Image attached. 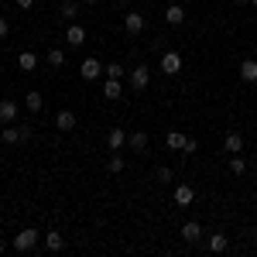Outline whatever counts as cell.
Masks as SVG:
<instances>
[{
    "label": "cell",
    "mask_w": 257,
    "mask_h": 257,
    "mask_svg": "<svg viewBox=\"0 0 257 257\" xmlns=\"http://www.w3.org/2000/svg\"><path fill=\"white\" fill-rule=\"evenodd\" d=\"M31 4H35V0H18V7H31Z\"/></svg>",
    "instance_id": "4dcf8cb0"
},
{
    "label": "cell",
    "mask_w": 257,
    "mask_h": 257,
    "mask_svg": "<svg viewBox=\"0 0 257 257\" xmlns=\"http://www.w3.org/2000/svg\"><path fill=\"white\" fill-rule=\"evenodd\" d=\"M45 247H48V250H62V247H65V237H62L59 230H48V233H45Z\"/></svg>",
    "instance_id": "2e32d148"
},
{
    "label": "cell",
    "mask_w": 257,
    "mask_h": 257,
    "mask_svg": "<svg viewBox=\"0 0 257 257\" xmlns=\"http://www.w3.org/2000/svg\"><path fill=\"white\" fill-rule=\"evenodd\" d=\"M79 76H82L86 82L99 79V76H103V62H99V59H93V55H89V59H82V65H79Z\"/></svg>",
    "instance_id": "6da1fadb"
},
{
    "label": "cell",
    "mask_w": 257,
    "mask_h": 257,
    "mask_svg": "<svg viewBox=\"0 0 257 257\" xmlns=\"http://www.w3.org/2000/svg\"><path fill=\"white\" fill-rule=\"evenodd\" d=\"M65 41H69V48H82L86 45V28L82 24H69L65 28Z\"/></svg>",
    "instance_id": "277c9868"
},
{
    "label": "cell",
    "mask_w": 257,
    "mask_h": 257,
    "mask_svg": "<svg viewBox=\"0 0 257 257\" xmlns=\"http://www.w3.org/2000/svg\"><path fill=\"white\" fill-rule=\"evenodd\" d=\"M123 31H127V35H141V31H144V14L127 11V18H123Z\"/></svg>",
    "instance_id": "8992f818"
},
{
    "label": "cell",
    "mask_w": 257,
    "mask_h": 257,
    "mask_svg": "<svg viewBox=\"0 0 257 257\" xmlns=\"http://www.w3.org/2000/svg\"><path fill=\"white\" fill-rule=\"evenodd\" d=\"M182 237L189 240V243H199V240H202V223H196V219H189V223L182 226Z\"/></svg>",
    "instance_id": "9c48e42d"
},
{
    "label": "cell",
    "mask_w": 257,
    "mask_h": 257,
    "mask_svg": "<svg viewBox=\"0 0 257 257\" xmlns=\"http://www.w3.org/2000/svg\"><path fill=\"white\" fill-rule=\"evenodd\" d=\"M4 250H7V243H4V240H0V254H4Z\"/></svg>",
    "instance_id": "1f68e13d"
},
{
    "label": "cell",
    "mask_w": 257,
    "mask_h": 257,
    "mask_svg": "<svg viewBox=\"0 0 257 257\" xmlns=\"http://www.w3.org/2000/svg\"><path fill=\"white\" fill-rule=\"evenodd\" d=\"M250 4H254V11H257V0H250Z\"/></svg>",
    "instance_id": "836d02e7"
},
{
    "label": "cell",
    "mask_w": 257,
    "mask_h": 257,
    "mask_svg": "<svg viewBox=\"0 0 257 257\" xmlns=\"http://www.w3.org/2000/svg\"><path fill=\"white\" fill-rule=\"evenodd\" d=\"M4 35H11V21L7 18H0V38H4Z\"/></svg>",
    "instance_id": "f546056e"
},
{
    "label": "cell",
    "mask_w": 257,
    "mask_h": 257,
    "mask_svg": "<svg viewBox=\"0 0 257 257\" xmlns=\"http://www.w3.org/2000/svg\"><path fill=\"white\" fill-rule=\"evenodd\" d=\"M24 106H28L31 113H41V106H45V99H41V93H28V96H24Z\"/></svg>",
    "instance_id": "7402d4cb"
},
{
    "label": "cell",
    "mask_w": 257,
    "mask_h": 257,
    "mask_svg": "<svg viewBox=\"0 0 257 257\" xmlns=\"http://www.w3.org/2000/svg\"><path fill=\"white\" fill-rule=\"evenodd\" d=\"M168 4H178V0H168Z\"/></svg>",
    "instance_id": "d590c367"
},
{
    "label": "cell",
    "mask_w": 257,
    "mask_h": 257,
    "mask_svg": "<svg viewBox=\"0 0 257 257\" xmlns=\"http://www.w3.org/2000/svg\"><path fill=\"white\" fill-rule=\"evenodd\" d=\"M226 247H230V240L223 237V233H213V237H209V250H213V254H223Z\"/></svg>",
    "instance_id": "603a6c76"
},
{
    "label": "cell",
    "mask_w": 257,
    "mask_h": 257,
    "mask_svg": "<svg viewBox=\"0 0 257 257\" xmlns=\"http://www.w3.org/2000/svg\"><path fill=\"white\" fill-rule=\"evenodd\" d=\"M155 175H158V182H161V185H172V182H175V172H172V168H165V165H161V168L155 172Z\"/></svg>",
    "instance_id": "d4e9b609"
},
{
    "label": "cell",
    "mask_w": 257,
    "mask_h": 257,
    "mask_svg": "<svg viewBox=\"0 0 257 257\" xmlns=\"http://www.w3.org/2000/svg\"><path fill=\"white\" fill-rule=\"evenodd\" d=\"M103 72H106V79H123V65H120V62H110V65H103Z\"/></svg>",
    "instance_id": "cb8c5ba5"
},
{
    "label": "cell",
    "mask_w": 257,
    "mask_h": 257,
    "mask_svg": "<svg viewBox=\"0 0 257 257\" xmlns=\"http://www.w3.org/2000/svg\"><path fill=\"white\" fill-rule=\"evenodd\" d=\"M35 243H38V230H31V226H28V230H21L18 237H14V250L24 254V250H31Z\"/></svg>",
    "instance_id": "7a4b0ae2"
},
{
    "label": "cell",
    "mask_w": 257,
    "mask_h": 257,
    "mask_svg": "<svg viewBox=\"0 0 257 257\" xmlns=\"http://www.w3.org/2000/svg\"><path fill=\"white\" fill-rule=\"evenodd\" d=\"M106 168H110L113 175H120V172H123V158H120V151H113V158H110V165H106Z\"/></svg>",
    "instance_id": "83f0119b"
},
{
    "label": "cell",
    "mask_w": 257,
    "mask_h": 257,
    "mask_svg": "<svg viewBox=\"0 0 257 257\" xmlns=\"http://www.w3.org/2000/svg\"><path fill=\"white\" fill-rule=\"evenodd\" d=\"M223 148H226V155H240V151H243V138H240L237 131H230V134L223 138Z\"/></svg>",
    "instance_id": "8fae6325"
},
{
    "label": "cell",
    "mask_w": 257,
    "mask_h": 257,
    "mask_svg": "<svg viewBox=\"0 0 257 257\" xmlns=\"http://www.w3.org/2000/svg\"><path fill=\"white\" fill-rule=\"evenodd\" d=\"M165 21H168L172 28H178V24L185 21V11H182V4H168V11H165Z\"/></svg>",
    "instance_id": "5bb4252c"
},
{
    "label": "cell",
    "mask_w": 257,
    "mask_h": 257,
    "mask_svg": "<svg viewBox=\"0 0 257 257\" xmlns=\"http://www.w3.org/2000/svg\"><path fill=\"white\" fill-rule=\"evenodd\" d=\"M192 199H196V189H192V185H175V206L178 209L192 206Z\"/></svg>",
    "instance_id": "52a82bcc"
},
{
    "label": "cell",
    "mask_w": 257,
    "mask_h": 257,
    "mask_svg": "<svg viewBox=\"0 0 257 257\" xmlns=\"http://www.w3.org/2000/svg\"><path fill=\"white\" fill-rule=\"evenodd\" d=\"M185 134H178V131H172V134H168V138H165V144H168V151H182V148H185Z\"/></svg>",
    "instance_id": "d6986e66"
},
{
    "label": "cell",
    "mask_w": 257,
    "mask_h": 257,
    "mask_svg": "<svg viewBox=\"0 0 257 257\" xmlns=\"http://www.w3.org/2000/svg\"><path fill=\"white\" fill-rule=\"evenodd\" d=\"M86 4H96V0H86Z\"/></svg>",
    "instance_id": "e575fe53"
},
{
    "label": "cell",
    "mask_w": 257,
    "mask_h": 257,
    "mask_svg": "<svg viewBox=\"0 0 257 257\" xmlns=\"http://www.w3.org/2000/svg\"><path fill=\"white\" fill-rule=\"evenodd\" d=\"M18 69L21 72H35V69H38V55H35V52H21L18 55Z\"/></svg>",
    "instance_id": "4fadbf2b"
},
{
    "label": "cell",
    "mask_w": 257,
    "mask_h": 257,
    "mask_svg": "<svg viewBox=\"0 0 257 257\" xmlns=\"http://www.w3.org/2000/svg\"><path fill=\"white\" fill-rule=\"evenodd\" d=\"M161 72H165V76H178V72H182V55H178V52H165V55H161Z\"/></svg>",
    "instance_id": "3957f363"
},
{
    "label": "cell",
    "mask_w": 257,
    "mask_h": 257,
    "mask_svg": "<svg viewBox=\"0 0 257 257\" xmlns=\"http://www.w3.org/2000/svg\"><path fill=\"white\" fill-rule=\"evenodd\" d=\"M230 172H233V175H243V172H247V165H243L240 155H230Z\"/></svg>",
    "instance_id": "484cf974"
},
{
    "label": "cell",
    "mask_w": 257,
    "mask_h": 257,
    "mask_svg": "<svg viewBox=\"0 0 257 257\" xmlns=\"http://www.w3.org/2000/svg\"><path fill=\"white\" fill-rule=\"evenodd\" d=\"M59 11H62V21H69V24H72V21L79 18V4H76V0H65V4H62Z\"/></svg>",
    "instance_id": "e0dca14e"
},
{
    "label": "cell",
    "mask_w": 257,
    "mask_h": 257,
    "mask_svg": "<svg viewBox=\"0 0 257 257\" xmlns=\"http://www.w3.org/2000/svg\"><path fill=\"white\" fill-rule=\"evenodd\" d=\"M240 79L243 82H257V59H243L240 62Z\"/></svg>",
    "instance_id": "7c38bea8"
},
{
    "label": "cell",
    "mask_w": 257,
    "mask_h": 257,
    "mask_svg": "<svg viewBox=\"0 0 257 257\" xmlns=\"http://www.w3.org/2000/svg\"><path fill=\"white\" fill-rule=\"evenodd\" d=\"M18 103H14V99H0V123H14V120H18Z\"/></svg>",
    "instance_id": "ba28073f"
},
{
    "label": "cell",
    "mask_w": 257,
    "mask_h": 257,
    "mask_svg": "<svg viewBox=\"0 0 257 257\" xmlns=\"http://www.w3.org/2000/svg\"><path fill=\"white\" fill-rule=\"evenodd\" d=\"M182 151H185V155H192V151H199V141H196V138H189V141H185V148H182Z\"/></svg>",
    "instance_id": "f1b7e54d"
},
{
    "label": "cell",
    "mask_w": 257,
    "mask_h": 257,
    "mask_svg": "<svg viewBox=\"0 0 257 257\" xmlns=\"http://www.w3.org/2000/svg\"><path fill=\"white\" fill-rule=\"evenodd\" d=\"M103 96H106V99H120V96H123L120 79H106V86H103Z\"/></svg>",
    "instance_id": "ffe728a7"
},
{
    "label": "cell",
    "mask_w": 257,
    "mask_h": 257,
    "mask_svg": "<svg viewBox=\"0 0 257 257\" xmlns=\"http://www.w3.org/2000/svg\"><path fill=\"white\" fill-rule=\"evenodd\" d=\"M131 86H134V89H148V86H151V69H148V65H134Z\"/></svg>",
    "instance_id": "5b68a950"
},
{
    "label": "cell",
    "mask_w": 257,
    "mask_h": 257,
    "mask_svg": "<svg viewBox=\"0 0 257 257\" xmlns=\"http://www.w3.org/2000/svg\"><path fill=\"white\" fill-rule=\"evenodd\" d=\"M55 127L69 134V131L76 127V113H72V110H59V113H55Z\"/></svg>",
    "instance_id": "30bf717a"
},
{
    "label": "cell",
    "mask_w": 257,
    "mask_h": 257,
    "mask_svg": "<svg viewBox=\"0 0 257 257\" xmlns=\"http://www.w3.org/2000/svg\"><path fill=\"white\" fill-rule=\"evenodd\" d=\"M233 4H247V0H233Z\"/></svg>",
    "instance_id": "d6a6232c"
},
{
    "label": "cell",
    "mask_w": 257,
    "mask_h": 257,
    "mask_svg": "<svg viewBox=\"0 0 257 257\" xmlns=\"http://www.w3.org/2000/svg\"><path fill=\"white\" fill-rule=\"evenodd\" d=\"M127 144H131L134 151H144V148H148V134H144V131H134V134H127Z\"/></svg>",
    "instance_id": "ac0fdd59"
},
{
    "label": "cell",
    "mask_w": 257,
    "mask_h": 257,
    "mask_svg": "<svg viewBox=\"0 0 257 257\" xmlns=\"http://www.w3.org/2000/svg\"><path fill=\"white\" fill-rule=\"evenodd\" d=\"M48 65H65V52L62 48H52L48 52Z\"/></svg>",
    "instance_id": "4316f807"
},
{
    "label": "cell",
    "mask_w": 257,
    "mask_h": 257,
    "mask_svg": "<svg viewBox=\"0 0 257 257\" xmlns=\"http://www.w3.org/2000/svg\"><path fill=\"white\" fill-rule=\"evenodd\" d=\"M123 144H127V134H123L120 127H113V131L106 134V148H110V151H120Z\"/></svg>",
    "instance_id": "9a60e30c"
},
{
    "label": "cell",
    "mask_w": 257,
    "mask_h": 257,
    "mask_svg": "<svg viewBox=\"0 0 257 257\" xmlns=\"http://www.w3.org/2000/svg\"><path fill=\"white\" fill-rule=\"evenodd\" d=\"M4 144H21V127H11V123H4Z\"/></svg>",
    "instance_id": "44dd1931"
}]
</instances>
